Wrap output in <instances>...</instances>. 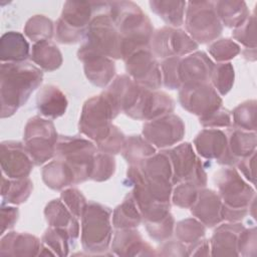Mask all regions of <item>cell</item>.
I'll return each instance as SVG.
<instances>
[{
	"label": "cell",
	"instance_id": "1",
	"mask_svg": "<svg viewBox=\"0 0 257 257\" xmlns=\"http://www.w3.org/2000/svg\"><path fill=\"white\" fill-rule=\"evenodd\" d=\"M41 80V71L29 63L3 62L1 64L2 117L12 115L19 106L23 105Z\"/></svg>",
	"mask_w": 257,
	"mask_h": 257
},
{
	"label": "cell",
	"instance_id": "2",
	"mask_svg": "<svg viewBox=\"0 0 257 257\" xmlns=\"http://www.w3.org/2000/svg\"><path fill=\"white\" fill-rule=\"evenodd\" d=\"M24 139L29 157L36 165L44 163L53 155L56 134L51 121L37 116L31 118L26 125Z\"/></svg>",
	"mask_w": 257,
	"mask_h": 257
},
{
	"label": "cell",
	"instance_id": "3",
	"mask_svg": "<svg viewBox=\"0 0 257 257\" xmlns=\"http://www.w3.org/2000/svg\"><path fill=\"white\" fill-rule=\"evenodd\" d=\"M186 24L191 35L200 42L211 41L222 30L214 2H189Z\"/></svg>",
	"mask_w": 257,
	"mask_h": 257
},
{
	"label": "cell",
	"instance_id": "4",
	"mask_svg": "<svg viewBox=\"0 0 257 257\" xmlns=\"http://www.w3.org/2000/svg\"><path fill=\"white\" fill-rule=\"evenodd\" d=\"M109 213L99 205L92 204L83 211V244H87V247H91L96 244V248L99 245L106 247L109 236ZM95 248V249H96Z\"/></svg>",
	"mask_w": 257,
	"mask_h": 257
},
{
	"label": "cell",
	"instance_id": "5",
	"mask_svg": "<svg viewBox=\"0 0 257 257\" xmlns=\"http://www.w3.org/2000/svg\"><path fill=\"white\" fill-rule=\"evenodd\" d=\"M182 105L192 113L210 115L218 110L221 99L215 90L206 83L184 86L180 93Z\"/></svg>",
	"mask_w": 257,
	"mask_h": 257
},
{
	"label": "cell",
	"instance_id": "6",
	"mask_svg": "<svg viewBox=\"0 0 257 257\" xmlns=\"http://www.w3.org/2000/svg\"><path fill=\"white\" fill-rule=\"evenodd\" d=\"M25 147L16 142L1 145V166L3 175L12 179L25 178L32 169V161Z\"/></svg>",
	"mask_w": 257,
	"mask_h": 257
},
{
	"label": "cell",
	"instance_id": "7",
	"mask_svg": "<svg viewBox=\"0 0 257 257\" xmlns=\"http://www.w3.org/2000/svg\"><path fill=\"white\" fill-rule=\"evenodd\" d=\"M145 137L158 147H168L179 142L184 135V125L175 115L155 119L144 126Z\"/></svg>",
	"mask_w": 257,
	"mask_h": 257
},
{
	"label": "cell",
	"instance_id": "8",
	"mask_svg": "<svg viewBox=\"0 0 257 257\" xmlns=\"http://www.w3.org/2000/svg\"><path fill=\"white\" fill-rule=\"evenodd\" d=\"M154 48L160 57L181 55L197 48V44L182 30L163 28L154 39Z\"/></svg>",
	"mask_w": 257,
	"mask_h": 257
},
{
	"label": "cell",
	"instance_id": "9",
	"mask_svg": "<svg viewBox=\"0 0 257 257\" xmlns=\"http://www.w3.org/2000/svg\"><path fill=\"white\" fill-rule=\"evenodd\" d=\"M126 62L127 71L142 84L158 87L161 84V73L152 54L148 50L138 49Z\"/></svg>",
	"mask_w": 257,
	"mask_h": 257
},
{
	"label": "cell",
	"instance_id": "10",
	"mask_svg": "<svg viewBox=\"0 0 257 257\" xmlns=\"http://www.w3.org/2000/svg\"><path fill=\"white\" fill-rule=\"evenodd\" d=\"M171 160L174 169L175 181L187 180L191 181L194 179V175L203 173L196 165L197 159L194 152L189 144H184L171 152Z\"/></svg>",
	"mask_w": 257,
	"mask_h": 257
},
{
	"label": "cell",
	"instance_id": "11",
	"mask_svg": "<svg viewBox=\"0 0 257 257\" xmlns=\"http://www.w3.org/2000/svg\"><path fill=\"white\" fill-rule=\"evenodd\" d=\"M67 101L65 95L55 86H45L38 94L37 107L45 116L58 117L65 111Z\"/></svg>",
	"mask_w": 257,
	"mask_h": 257
},
{
	"label": "cell",
	"instance_id": "12",
	"mask_svg": "<svg viewBox=\"0 0 257 257\" xmlns=\"http://www.w3.org/2000/svg\"><path fill=\"white\" fill-rule=\"evenodd\" d=\"M29 46L18 32H7L1 38V61L20 62L28 56Z\"/></svg>",
	"mask_w": 257,
	"mask_h": 257
},
{
	"label": "cell",
	"instance_id": "13",
	"mask_svg": "<svg viewBox=\"0 0 257 257\" xmlns=\"http://www.w3.org/2000/svg\"><path fill=\"white\" fill-rule=\"evenodd\" d=\"M195 145L199 154L206 158H220L226 152V138L220 131H203Z\"/></svg>",
	"mask_w": 257,
	"mask_h": 257
},
{
	"label": "cell",
	"instance_id": "14",
	"mask_svg": "<svg viewBox=\"0 0 257 257\" xmlns=\"http://www.w3.org/2000/svg\"><path fill=\"white\" fill-rule=\"evenodd\" d=\"M192 213L200 218L208 226H214L221 219L220 200L213 191H204L200 195V200L195 207H192Z\"/></svg>",
	"mask_w": 257,
	"mask_h": 257
},
{
	"label": "cell",
	"instance_id": "15",
	"mask_svg": "<svg viewBox=\"0 0 257 257\" xmlns=\"http://www.w3.org/2000/svg\"><path fill=\"white\" fill-rule=\"evenodd\" d=\"M83 60H85V73L94 84L105 85L113 76V62L105 56H90Z\"/></svg>",
	"mask_w": 257,
	"mask_h": 257
},
{
	"label": "cell",
	"instance_id": "16",
	"mask_svg": "<svg viewBox=\"0 0 257 257\" xmlns=\"http://www.w3.org/2000/svg\"><path fill=\"white\" fill-rule=\"evenodd\" d=\"M43 180L52 189H61L70 183L76 182L75 176L70 167L62 161L51 163L44 168Z\"/></svg>",
	"mask_w": 257,
	"mask_h": 257
},
{
	"label": "cell",
	"instance_id": "17",
	"mask_svg": "<svg viewBox=\"0 0 257 257\" xmlns=\"http://www.w3.org/2000/svg\"><path fill=\"white\" fill-rule=\"evenodd\" d=\"M32 59L44 69L53 70L60 65L61 54L55 45L43 40L33 46Z\"/></svg>",
	"mask_w": 257,
	"mask_h": 257
},
{
	"label": "cell",
	"instance_id": "18",
	"mask_svg": "<svg viewBox=\"0 0 257 257\" xmlns=\"http://www.w3.org/2000/svg\"><path fill=\"white\" fill-rule=\"evenodd\" d=\"M32 184L29 179H16L10 181L3 175L2 179V198L7 203L20 204L25 202L31 191Z\"/></svg>",
	"mask_w": 257,
	"mask_h": 257
},
{
	"label": "cell",
	"instance_id": "19",
	"mask_svg": "<svg viewBox=\"0 0 257 257\" xmlns=\"http://www.w3.org/2000/svg\"><path fill=\"white\" fill-rule=\"evenodd\" d=\"M152 10L160 15L168 23L179 26L183 22L184 8L186 2H171V1H152L150 2Z\"/></svg>",
	"mask_w": 257,
	"mask_h": 257
},
{
	"label": "cell",
	"instance_id": "20",
	"mask_svg": "<svg viewBox=\"0 0 257 257\" xmlns=\"http://www.w3.org/2000/svg\"><path fill=\"white\" fill-rule=\"evenodd\" d=\"M244 5V2H214V8L217 16L223 20L225 25L230 27L238 25L240 21L237 17L241 20L245 18L243 13L246 12V7Z\"/></svg>",
	"mask_w": 257,
	"mask_h": 257
},
{
	"label": "cell",
	"instance_id": "21",
	"mask_svg": "<svg viewBox=\"0 0 257 257\" xmlns=\"http://www.w3.org/2000/svg\"><path fill=\"white\" fill-rule=\"evenodd\" d=\"M25 33L34 41L46 40L45 38H49L52 34V23L46 17L37 15L29 19L25 27Z\"/></svg>",
	"mask_w": 257,
	"mask_h": 257
},
{
	"label": "cell",
	"instance_id": "22",
	"mask_svg": "<svg viewBox=\"0 0 257 257\" xmlns=\"http://www.w3.org/2000/svg\"><path fill=\"white\" fill-rule=\"evenodd\" d=\"M140 215L136 209L133 200L125 201L119 206L114 215V224L116 227H131L138 226L140 223Z\"/></svg>",
	"mask_w": 257,
	"mask_h": 257
},
{
	"label": "cell",
	"instance_id": "23",
	"mask_svg": "<svg viewBox=\"0 0 257 257\" xmlns=\"http://www.w3.org/2000/svg\"><path fill=\"white\" fill-rule=\"evenodd\" d=\"M213 74V82L215 86L218 88V90L225 94L230 89L232 82H233V69L230 65V63L227 64H221L216 67V70L212 72Z\"/></svg>",
	"mask_w": 257,
	"mask_h": 257
},
{
	"label": "cell",
	"instance_id": "24",
	"mask_svg": "<svg viewBox=\"0 0 257 257\" xmlns=\"http://www.w3.org/2000/svg\"><path fill=\"white\" fill-rule=\"evenodd\" d=\"M197 192L193 184H185L176 189L174 203L181 207H189L196 202Z\"/></svg>",
	"mask_w": 257,
	"mask_h": 257
},
{
	"label": "cell",
	"instance_id": "25",
	"mask_svg": "<svg viewBox=\"0 0 257 257\" xmlns=\"http://www.w3.org/2000/svg\"><path fill=\"white\" fill-rule=\"evenodd\" d=\"M217 43L223 49H219L212 45L210 47V53L218 60H226L234 57V55L238 52V46L235 45L234 42L229 41V39H221V41Z\"/></svg>",
	"mask_w": 257,
	"mask_h": 257
},
{
	"label": "cell",
	"instance_id": "26",
	"mask_svg": "<svg viewBox=\"0 0 257 257\" xmlns=\"http://www.w3.org/2000/svg\"><path fill=\"white\" fill-rule=\"evenodd\" d=\"M2 234L7 228L13 226L14 222L17 220L18 210L12 207H3L2 206Z\"/></svg>",
	"mask_w": 257,
	"mask_h": 257
}]
</instances>
